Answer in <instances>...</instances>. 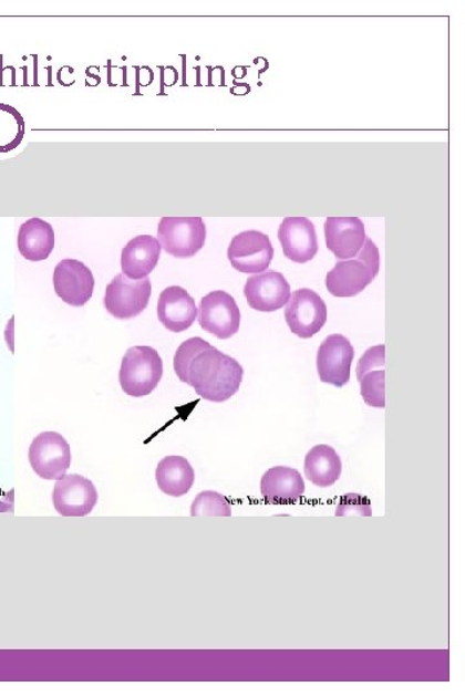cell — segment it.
I'll return each mask as SVG.
<instances>
[{"mask_svg":"<svg viewBox=\"0 0 465 697\" xmlns=\"http://www.w3.org/2000/svg\"><path fill=\"white\" fill-rule=\"evenodd\" d=\"M244 292L248 306L262 313L276 312L286 306L291 298L290 283L278 271H267L248 278Z\"/></svg>","mask_w":465,"mask_h":697,"instance_id":"cell-13","label":"cell"},{"mask_svg":"<svg viewBox=\"0 0 465 697\" xmlns=\"http://www.w3.org/2000/svg\"><path fill=\"white\" fill-rule=\"evenodd\" d=\"M25 136V121L20 112L8 104H0V153L19 147Z\"/></svg>","mask_w":465,"mask_h":697,"instance_id":"cell-23","label":"cell"},{"mask_svg":"<svg viewBox=\"0 0 465 697\" xmlns=\"http://www.w3.org/2000/svg\"><path fill=\"white\" fill-rule=\"evenodd\" d=\"M155 479L163 493L182 498L188 493L196 480V472L183 456H166L155 470Z\"/></svg>","mask_w":465,"mask_h":697,"instance_id":"cell-21","label":"cell"},{"mask_svg":"<svg viewBox=\"0 0 465 697\" xmlns=\"http://www.w3.org/2000/svg\"><path fill=\"white\" fill-rule=\"evenodd\" d=\"M278 239L286 258L293 262L306 263L318 253L314 223L307 217H286L278 229Z\"/></svg>","mask_w":465,"mask_h":697,"instance_id":"cell-14","label":"cell"},{"mask_svg":"<svg viewBox=\"0 0 465 697\" xmlns=\"http://www.w3.org/2000/svg\"><path fill=\"white\" fill-rule=\"evenodd\" d=\"M13 513V503L0 500V513Z\"/></svg>","mask_w":465,"mask_h":697,"instance_id":"cell-26","label":"cell"},{"mask_svg":"<svg viewBox=\"0 0 465 697\" xmlns=\"http://www.w3.org/2000/svg\"><path fill=\"white\" fill-rule=\"evenodd\" d=\"M175 374L204 398L214 403L228 400L237 394L244 379V368L231 356L192 337L178 346L174 358Z\"/></svg>","mask_w":465,"mask_h":697,"instance_id":"cell-1","label":"cell"},{"mask_svg":"<svg viewBox=\"0 0 465 697\" xmlns=\"http://www.w3.org/2000/svg\"><path fill=\"white\" fill-rule=\"evenodd\" d=\"M99 500L95 485L80 475H66L54 485L53 507L62 517H85Z\"/></svg>","mask_w":465,"mask_h":697,"instance_id":"cell-12","label":"cell"},{"mask_svg":"<svg viewBox=\"0 0 465 697\" xmlns=\"http://www.w3.org/2000/svg\"><path fill=\"white\" fill-rule=\"evenodd\" d=\"M380 270V253L370 238L354 259L340 260L326 277V287L332 297L354 298L374 281Z\"/></svg>","mask_w":465,"mask_h":697,"instance_id":"cell-2","label":"cell"},{"mask_svg":"<svg viewBox=\"0 0 465 697\" xmlns=\"http://www.w3.org/2000/svg\"><path fill=\"white\" fill-rule=\"evenodd\" d=\"M260 490L262 498L269 502L291 503L302 498L306 483L297 469L275 467L264 472Z\"/></svg>","mask_w":465,"mask_h":697,"instance_id":"cell-19","label":"cell"},{"mask_svg":"<svg viewBox=\"0 0 465 697\" xmlns=\"http://www.w3.org/2000/svg\"><path fill=\"white\" fill-rule=\"evenodd\" d=\"M192 517H230L231 507L225 496L215 491L200 492L190 508Z\"/></svg>","mask_w":465,"mask_h":697,"instance_id":"cell-24","label":"cell"},{"mask_svg":"<svg viewBox=\"0 0 465 697\" xmlns=\"http://www.w3.org/2000/svg\"><path fill=\"white\" fill-rule=\"evenodd\" d=\"M354 348L345 336L333 333L326 337L317 353L318 376L324 384L343 387L351 379Z\"/></svg>","mask_w":465,"mask_h":697,"instance_id":"cell-10","label":"cell"},{"mask_svg":"<svg viewBox=\"0 0 465 697\" xmlns=\"http://www.w3.org/2000/svg\"><path fill=\"white\" fill-rule=\"evenodd\" d=\"M285 318L293 335L312 339L328 322V306L320 294L300 289L291 293L290 301L286 304Z\"/></svg>","mask_w":465,"mask_h":697,"instance_id":"cell-7","label":"cell"},{"mask_svg":"<svg viewBox=\"0 0 465 697\" xmlns=\"http://www.w3.org/2000/svg\"><path fill=\"white\" fill-rule=\"evenodd\" d=\"M157 312L159 322L175 333L190 329L198 316L196 301L188 291L178 285H170L162 291Z\"/></svg>","mask_w":465,"mask_h":697,"instance_id":"cell-17","label":"cell"},{"mask_svg":"<svg viewBox=\"0 0 465 697\" xmlns=\"http://www.w3.org/2000/svg\"><path fill=\"white\" fill-rule=\"evenodd\" d=\"M207 229L202 217H162L158 242L176 259H190L206 243Z\"/></svg>","mask_w":465,"mask_h":697,"instance_id":"cell-4","label":"cell"},{"mask_svg":"<svg viewBox=\"0 0 465 697\" xmlns=\"http://www.w3.org/2000/svg\"><path fill=\"white\" fill-rule=\"evenodd\" d=\"M53 287L65 304L82 308L93 297L95 278L82 261L66 259L58 263L53 271Z\"/></svg>","mask_w":465,"mask_h":697,"instance_id":"cell-11","label":"cell"},{"mask_svg":"<svg viewBox=\"0 0 465 697\" xmlns=\"http://www.w3.org/2000/svg\"><path fill=\"white\" fill-rule=\"evenodd\" d=\"M162 247L157 238L137 236L122 250V274L130 281H142L157 268Z\"/></svg>","mask_w":465,"mask_h":697,"instance_id":"cell-18","label":"cell"},{"mask_svg":"<svg viewBox=\"0 0 465 697\" xmlns=\"http://www.w3.org/2000/svg\"><path fill=\"white\" fill-rule=\"evenodd\" d=\"M343 470L335 448L328 445L314 446L306 456V477L317 487L328 488L335 485Z\"/></svg>","mask_w":465,"mask_h":697,"instance_id":"cell-22","label":"cell"},{"mask_svg":"<svg viewBox=\"0 0 465 697\" xmlns=\"http://www.w3.org/2000/svg\"><path fill=\"white\" fill-rule=\"evenodd\" d=\"M337 517L359 516L371 517V501L366 496L359 493H348L340 499L337 508Z\"/></svg>","mask_w":465,"mask_h":697,"instance_id":"cell-25","label":"cell"},{"mask_svg":"<svg viewBox=\"0 0 465 697\" xmlns=\"http://www.w3.org/2000/svg\"><path fill=\"white\" fill-rule=\"evenodd\" d=\"M19 252L29 261H43L50 258L54 248V230L49 222L30 219L19 230Z\"/></svg>","mask_w":465,"mask_h":697,"instance_id":"cell-20","label":"cell"},{"mask_svg":"<svg viewBox=\"0 0 465 697\" xmlns=\"http://www.w3.org/2000/svg\"><path fill=\"white\" fill-rule=\"evenodd\" d=\"M198 322L202 329L217 339L228 340L237 335L240 312L235 298L225 291H213L200 300Z\"/></svg>","mask_w":465,"mask_h":697,"instance_id":"cell-9","label":"cell"},{"mask_svg":"<svg viewBox=\"0 0 465 697\" xmlns=\"http://www.w3.org/2000/svg\"><path fill=\"white\" fill-rule=\"evenodd\" d=\"M273 258V245L267 235L258 230L240 232L228 247V259L239 273L261 274Z\"/></svg>","mask_w":465,"mask_h":697,"instance_id":"cell-8","label":"cell"},{"mask_svg":"<svg viewBox=\"0 0 465 697\" xmlns=\"http://www.w3.org/2000/svg\"><path fill=\"white\" fill-rule=\"evenodd\" d=\"M29 462L38 477L60 480L72 464V449L68 440L56 431H43L31 441Z\"/></svg>","mask_w":465,"mask_h":697,"instance_id":"cell-5","label":"cell"},{"mask_svg":"<svg viewBox=\"0 0 465 697\" xmlns=\"http://www.w3.org/2000/svg\"><path fill=\"white\" fill-rule=\"evenodd\" d=\"M152 282L149 278L130 281L123 274L115 275L107 284L104 305L107 313L116 320H132L142 314L149 305Z\"/></svg>","mask_w":465,"mask_h":697,"instance_id":"cell-6","label":"cell"},{"mask_svg":"<svg viewBox=\"0 0 465 697\" xmlns=\"http://www.w3.org/2000/svg\"><path fill=\"white\" fill-rule=\"evenodd\" d=\"M324 238L337 259L351 260L361 252L366 230L359 217H329L324 222Z\"/></svg>","mask_w":465,"mask_h":697,"instance_id":"cell-15","label":"cell"},{"mask_svg":"<svg viewBox=\"0 0 465 697\" xmlns=\"http://www.w3.org/2000/svg\"><path fill=\"white\" fill-rule=\"evenodd\" d=\"M163 376V361L152 346L130 347L124 354L120 383L130 397L142 398L158 386Z\"/></svg>","mask_w":465,"mask_h":697,"instance_id":"cell-3","label":"cell"},{"mask_svg":"<svg viewBox=\"0 0 465 697\" xmlns=\"http://www.w3.org/2000/svg\"><path fill=\"white\" fill-rule=\"evenodd\" d=\"M385 345L368 348L356 364L361 395L370 407H385Z\"/></svg>","mask_w":465,"mask_h":697,"instance_id":"cell-16","label":"cell"}]
</instances>
